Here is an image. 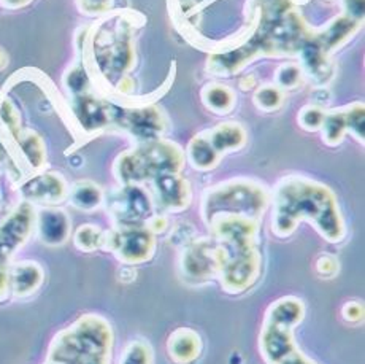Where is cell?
<instances>
[{
	"instance_id": "cell-1",
	"label": "cell",
	"mask_w": 365,
	"mask_h": 364,
	"mask_svg": "<svg viewBox=\"0 0 365 364\" xmlns=\"http://www.w3.org/2000/svg\"><path fill=\"white\" fill-rule=\"evenodd\" d=\"M255 221L247 216H221L216 220V233L222 242L217 248L222 290L240 295L257 282L261 274V256L252 245Z\"/></svg>"
},
{
	"instance_id": "cell-2",
	"label": "cell",
	"mask_w": 365,
	"mask_h": 364,
	"mask_svg": "<svg viewBox=\"0 0 365 364\" xmlns=\"http://www.w3.org/2000/svg\"><path fill=\"white\" fill-rule=\"evenodd\" d=\"M302 218H310L327 241L339 242L345 236V226L332 194L310 183H291L277 196L275 233L291 234Z\"/></svg>"
},
{
	"instance_id": "cell-3",
	"label": "cell",
	"mask_w": 365,
	"mask_h": 364,
	"mask_svg": "<svg viewBox=\"0 0 365 364\" xmlns=\"http://www.w3.org/2000/svg\"><path fill=\"white\" fill-rule=\"evenodd\" d=\"M113 331L101 315H84L54 340L53 364H110Z\"/></svg>"
},
{
	"instance_id": "cell-4",
	"label": "cell",
	"mask_w": 365,
	"mask_h": 364,
	"mask_svg": "<svg viewBox=\"0 0 365 364\" xmlns=\"http://www.w3.org/2000/svg\"><path fill=\"white\" fill-rule=\"evenodd\" d=\"M304 303L294 296L279 298L269 305L259 334V352L267 364H282L287 356L297 352L294 330L304 320Z\"/></svg>"
},
{
	"instance_id": "cell-5",
	"label": "cell",
	"mask_w": 365,
	"mask_h": 364,
	"mask_svg": "<svg viewBox=\"0 0 365 364\" xmlns=\"http://www.w3.org/2000/svg\"><path fill=\"white\" fill-rule=\"evenodd\" d=\"M265 206V198L261 191L250 190V188H230V190L220 191L207 199V216L212 220L213 216L222 210L230 213H242L247 218L255 220L257 215H261Z\"/></svg>"
},
{
	"instance_id": "cell-6",
	"label": "cell",
	"mask_w": 365,
	"mask_h": 364,
	"mask_svg": "<svg viewBox=\"0 0 365 364\" xmlns=\"http://www.w3.org/2000/svg\"><path fill=\"white\" fill-rule=\"evenodd\" d=\"M108 247L119 260L128 264H138L150 260L154 251L153 236L145 229H128L107 239Z\"/></svg>"
},
{
	"instance_id": "cell-7",
	"label": "cell",
	"mask_w": 365,
	"mask_h": 364,
	"mask_svg": "<svg viewBox=\"0 0 365 364\" xmlns=\"http://www.w3.org/2000/svg\"><path fill=\"white\" fill-rule=\"evenodd\" d=\"M203 342L192 328L181 326L175 330L167 340V353L175 364H192L200 358Z\"/></svg>"
},
{
	"instance_id": "cell-8",
	"label": "cell",
	"mask_w": 365,
	"mask_h": 364,
	"mask_svg": "<svg viewBox=\"0 0 365 364\" xmlns=\"http://www.w3.org/2000/svg\"><path fill=\"white\" fill-rule=\"evenodd\" d=\"M182 271L186 277L194 280L212 278L220 271V260H217V248H212L210 243L200 242L194 243L186 251L182 260Z\"/></svg>"
},
{
	"instance_id": "cell-9",
	"label": "cell",
	"mask_w": 365,
	"mask_h": 364,
	"mask_svg": "<svg viewBox=\"0 0 365 364\" xmlns=\"http://www.w3.org/2000/svg\"><path fill=\"white\" fill-rule=\"evenodd\" d=\"M41 239L51 245H58L66 241L68 234V220L59 210H46L40 216Z\"/></svg>"
},
{
	"instance_id": "cell-10",
	"label": "cell",
	"mask_w": 365,
	"mask_h": 364,
	"mask_svg": "<svg viewBox=\"0 0 365 364\" xmlns=\"http://www.w3.org/2000/svg\"><path fill=\"white\" fill-rule=\"evenodd\" d=\"M124 199L125 201L121 207L115 208V213L121 221L130 225L133 221L145 220L150 215V202L146 199V196L142 194V191L129 190Z\"/></svg>"
},
{
	"instance_id": "cell-11",
	"label": "cell",
	"mask_w": 365,
	"mask_h": 364,
	"mask_svg": "<svg viewBox=\"0 0 365 364\" xmlns=\"http://www.w3.org/2000/svg\"><path fill=\"white\" fill-rule=\"evenodd\" d=\"M26 194L35 201H46L56 202L64 198V183L53 175H45L38 177L26 186Z\"/></svg>"
},
{
	"instance_id": "cell-12",
	"label": "cell",
	"mask_w": 365,
	"mask_h": 364,
	"mask_svg": "<svg viewBox=\"0 0 365 364\" xmlns=\"http://www.w3.org/2000/svg\"><path fill=\"white\" fill-rule=\"evenodd\" d=\"M119 364H153V350L143 340H133L124 348Z\"/></svg>"
},
{
	"instance_id": "cell-13",
	"label": "cell",
	"mask_w": 365,
	"mask_h": 364,
	"mask_svg": "<svg viewBox=\"0 0 365 364\" xmlns=\"http://www.w3.org/2000/svg\"><path fill=\"white\" fill-rule=\"evenodd\" d=\"M41 280V274L37 266L34 264H23L16 268L15 272V283L16 290L21 293H29L37 288Z\"/></svg>"
},
{
	"instance_id": "cell-14",
	"label": "cell",
	"mask_w": 365,
	"mask_h": 364,
	"mask_svg": "<svg viewBox=\"0 0 365 364\" xmlns=\"http://www.w3.org/2000/svg\"><path fill=\"white\" fill-rule=\"evenodd\" d=\"M101 191L93 185H80L73 191V202L81 208H93L99 206Z\"/></svg>"
},
{
	"instance_id": "cell-15",
	"label": "cell",
	"mask_w": 365,
	"mask_h": 364,
	"mask_svg": "<svg viewBox=\"0 0 365 364\" xmlns=\"http://www.w3.org/2000/svg\"><path fill=\"white\" fill-rule=\"evenodd\" d=\"M102 242L103 237L101 234V231L93 226H84L78 231V234H76V243L86 251L97 248L99 245H102Z\"/></svg>"
},
{
	"instance_id": "cell-16",
	"label": "cell",
	"mask_w": 365,
	"mask_h": 364,
	"mask_svg": "<svg viewBox=\"0 0 365 364\" xmlns=\"http://www.w3.org/2000/svg\"><path fill=\"white\" fill-rule=\"evenodd\" d=\"M240 131L237 128H232V126H229V128H222L215 136V145L220 146V148H226V146H234L237 142H240Z\"/></svg>"
},
{
	"instance_id": "cell-17",
	"label": "cell",
	"mask_w": 365,
	"mask_h": 364,
	"mask_svg": "<svg viewBox=\"0 0 365 364\" xmlns=\"http://www.w3.org/2000/svg\"><path fill=\"white\" fill-rule=\"evenodd\" d=\"M192 153H194V163H197L202 167H208L213 164V155L215 153L210 150V146L207 143H202L200 140L194 143L192 146Z\"/></svg>"
},
{
	"instance_id": "cell-18",
	"label": "cell",
	"mask_w": 365,
	"mask_h": 364,
	"mask_svg": "<svg viewBox=\"0 0 365 364\" xmlns=\"http://www.w3.org/2000/svg\"><path fill=\"white\" fill-rule=\"evenodd\" d=\"M343 318L349 323H359L364 318V305L361 303H348L343 305Z\"/></svg>"
},
{
	"instance_id": "cell-19",
	"label": "cell",
	"mask_w": 365,
	"mask_h": 364,
	"mask_svg": "<svg viewBox=\"0 0 365 364\" xmlns=\"http://www.w3.org/2000/svg\"><path fill=\"white\" fill-rule=\"evenodd\" d=\"M318 272L324 277H334L336 274V269H339V264H336V260L331 256H322L318 261Z\"/></svg>"
},
{
	"instance_id": "cell-20",
	"label": "cell",
	"mask_w": 365,
	"mask_h": 364,
	"mask_svg": "<svg viewBox=\"0 0 365 364\" xmlns=\"http://www.w3.org/2000/svg\"><path fill=\"white\" fill-rule=\"evenodd\" d=\"M110 4V0H80L84 11H99Z\"/></svg>"
},
{
	"instance_id": "cell-21",
	"label": "cell",
	"mask_w": 365,
	"mask_h": 364,
	"mask_svg": "<svg viewBox=\"0 0 365 364\" xmlns=\"http://www.w3.org/2000/svg\"><path fill=\"white\" fill-rule=\"evenodd\" d=\"M31 0H2V4L10 6V9H18V6H23V5H27L29 4Z\"/></svg>"
},
{
	"instance_id": "cell-22",
	"label": "cell",
	"mask_w": 365,
	"mask_h": 364,
	"mask_svg": "<svg viewBox=\"0 0 365 364\" xmlns=\"http://www.w3.org/2000/svg\"><path fill=\"white\" fill-rule=\"evenodd\" d=\"M314 364H316V363H314Z\"/></svg>"
}]
</instances>
